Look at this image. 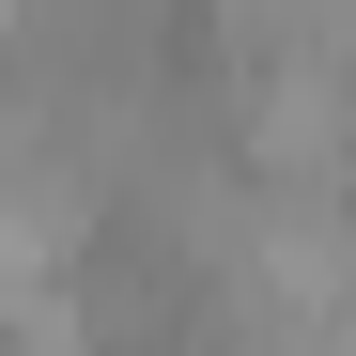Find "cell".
Masks as SVG:
<instances>
[{
    "instance_id": "obj_1",
    "label": "cell",
    "mask_w": 356,
    "mask_h": 356,
    "mask_svg": "<svg viewBox=\"0 0 356 356\" xmlns=\"http://www.w3.org/2000/svg\"><path fill=\"white\" fill-rule=\"evenodd\" d=\"M232 63H341V0H217Z\"/></svg>"
}]
</instances>
